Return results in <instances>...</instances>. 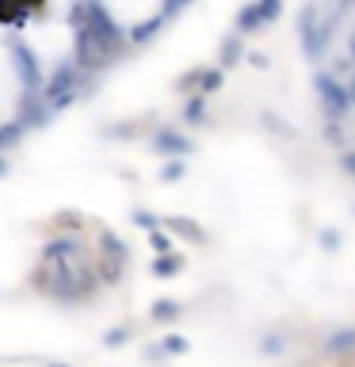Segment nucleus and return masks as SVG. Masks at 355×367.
Instances as JSON below:
<instances>
[{"label":"nucleus","instance_id":"obj_2","mask_svg":"<svg viewBox=\"0 0 355 367\" xmlns=\"http://www.w3.org/2000/svg\"><path fill=\"white\" fill-rule=\"evenodd\" d=\"M279 12H283V4H279V0H268V4H248V8H241V15H237V31H241V35L260 31L264 23L279 20Z\"/></svg>","mask_w":355,"mask_h":367},{"label":"nucleus","instance_id":"obj_10","mask_svg":"<svg viewBox=\"0 0 355 367\" xmlns=\"http://www.w3.org/2000/svg\"><path fill=\"white\" fill-rule=\"evenodd\" d=\"M176 268H180V260H160L157 272H176Z\"/></svg>","mask_w":355,"mask_h":367},{"label":"nucleus","instance_id":"obj_1","mask_svg":"<svg viewBox=\"0 0 355 367\" xmlns=\"http://www.w3.org/2000/svg\"><path fill=\"white\" fill-rule=\"evenodd\" d=\"M313 88H317V100H321V108L328 111V122H340V119L352 111L348 85H340V80H336L333 73H317V77H313Z\"/></svg>","mask_w":355,"mask_h":367},{"label":"nucleus","instance_id":"obj_13","mask_svg":"<svg viewBox=\"0 0 355 367\" xmlns=\"http://www.w3.org/2000/svg\"><path fill=\"white\" fill-rule=\"evenodd\" d=\"M348 50H352V58H355V31H352V43H348Z\"/></svg>","mask_w":355,"mask_h":367},{"label":"nucleus","instance_id":"obj_11","mask_svg":"<svg viewBox=\"0 0 355 367\" xmlns=\"http://www.w3.org/2000/svg\"><path fill=\"white\" fill-rule=\"evenodd\" d=\"M153 245H157V252H168V249H172V241H168V238H160V233L153 238Z\"/></svg>","mask_w":355,"mask_h":367},{"label":"nucleus","instance_id":"obj_8","mask_svg":"<svg viewBox=\"0 0 355 367\" xmlns=\"http://www.w3.org/2000/svg\"><path fill=\"white\" fill-rule=\"evenodd\" d=\"M225 65H233V58H241V43H237V38H233V43H225Z\"/></svg>","mask_w":355,"mask_h":367},{"label":"nucleus","instance_id":"obj_9","mask_svg":"<svg viewBox=\"0 0 355 367\" xmlns=\"http://www.w3.org/2000/svg\"><path fill=\"white\" fill-rule=\"evenodd\" d=\"M321 241H325V249H336V245H340V233H336V230H325V233H321Z\"/></svg>","mask_w":355,"mask_h":367},{"label":"nucleus","instance_id":"obj_6","mask_svg":"<svg viewBox=\"0 0 355 367\" xmlns=\"http://www.w3.org/2000/svg\"><path fill=\"white\" fill-rule=\"evenodd\" d=\"M340 168H344L348 176H355V150H344V153H340Z\"/></svg>","mask_w":355,"mask_h":367},{"label":"nucleus","instance_id":"obj_12","mask_svg":"<svg viewBox=\"0 0 355 367\" xmlns=\"http://www.w3.org/2000/svg\"><path fill=\"white\" fill-rule=\"evenodd\" d=\"M348 96H352V108H355V77L348 80Z\"/></svg>","mask_w":355,"mask_h":367},{"label":"nucleus","instance_id":"obj_3","mask_svg":"<svg viewBox=\"0 0 355 367\" xmlns=\"http://www.w3.org/2000/svg\"><path fill=\"white\" fill-rule=\"evenodd\" d=\"M325 352L333 356H344V352H355V329H336L325 337Z\"/></svg>","mask_w":355,"mask_h":367},{"label":"nucleus","instance_id":"obj_7","mask_svg":"<svg viewBox=\"0 0 355 367\" xmlns=\"http://www.w3.org/2000/svg\"><path fill=\"white\" fill-rule=\"evenodd\" d=\"M283 348H287V340H283V337H268V340H264V352H271V356L283 352Z\"/></svg>","mask_w":355,"mask_h":367},{"label":"nucleus","instance_id":"obj_4","mask_svg":"<svg viewBox=\"0 0 355 367\" xmlns=\"http://www.w3.org/2000/svg\"><path fill=\"white\" fill-rule=\"evenodd\" d=\"M199 80H203V92H218V88H222V73L218 69H206Z\"/></svg>","mask_w":355,"mask_h":367},{"label":"nucleus","instance_id":"obj_5","mask_svg":"<svg viewBox=\"0 0 355 367\" xmlns=\"http://www.w3.org/2000/svg\"><path fill=\"white\" fill-rule=\"evenodd\" d=\"M203 115H206V103H203V100H191V103H188V119H191V122H199Z\"/></svg>","mask_w":355,"mask_h":367}]
</instances>
